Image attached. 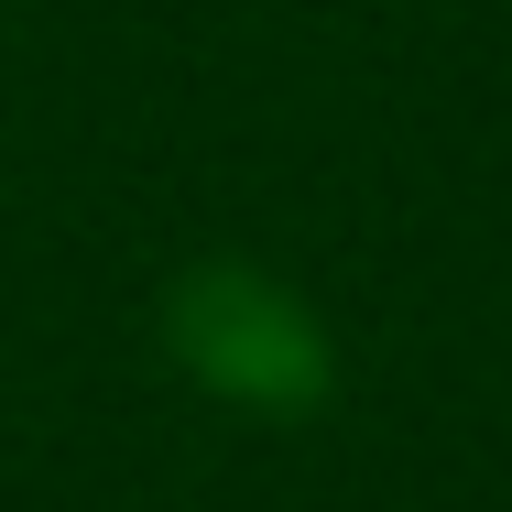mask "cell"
I'll use <instances>...</instances> for the list:
<instances>
[{
    "instance_id": "cell-1",
    "label": "cell",
    "mask_w": 512,
    "mask_h": 512,
    "mask_svg": "<svg viewBox=\"0 0 512 512\" xmlns=\"http://www.w3.org/2000/svg\"><path fill=\"white\" fill-rule=\"evenodd\" d=\"M164 349H175V371L197 393H218L240 414H316L338 393V349H327L316 306L284 273H262V262H197V273H175Z\"/></svg>"
}]
</instances>
